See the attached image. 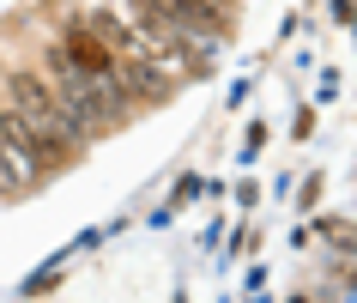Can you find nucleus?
<instances>
[{
  "instance_id": "7ed1b4c3",
  "label": "nucleus",
  "mask_w": 357,
  "mask_h": 303,
  "mask_svg": "<svg viewBox=\"0 0 357 303\" xmlns=\"http://www.w3.org/2000/svg\"><path fill=\"white\" fill-rule=\"evenodd\" d=\"M0 158H6V170H13V182H19V194L37 189L43 176H49V170H43V158H37V146H31V128H24L6 103H0Z\"/></svg>"
},
{
  "instance_id": "39448f33",
  "label": "nucleus",
  "mask_w": 357,
  "mask_h": 303,
  "mask_svg": "<svg viewBox=\"0 0 357 303\" xmlns=\"http://www.w3.org/2000/svg\"><path fill=\"white\" fill-rule=\"evenodd\" d=\"M200 6H206V13H212L218 24H230V6H236V0H200Z\"/></svg>"
},
{
  "instance_id": "20e7f679",
  "label": "nucleus",
  "mask_w": 357,
  "mask_h": 303,
  "mask_svg": "<svg viewBox=\"0 0 357 303\" xmlns=\"http://www.w3.org/2000/svg\"><path fill=\"white\" fill-rule=\"evenodd\" d=\"M321 237H327V243H333L339 255L351 249V225H345V219H327V225H321Z\"/></svg>"
},
{
  "instance_id": "f257e3e1",
  "label": "nucleus",
  "mask_w": 357,
  "mask_h": 303,
  "mask_svg": "<svg viewBox=\"0 0 357 303\" xmlns=\"http://www.w3.org/2000/svg\"><path fill=\"white\" fill-rule=\"evenodd\" d=\"M43 79H49V91H55L61 115L73 121L85 140L103 128H121L133 115V97L121 91V79L109 73H97V67H79L73 55H67V43H49V55H43Z\"/></svg>"
},
{
  "instance_id": "f03ea898",
  "label": "nucleus",
  "mask_w": 357,
  "mask_h": 303,
  "mask_svg": "<svg viewBox=\"0 0 357 303\" xmlns=\"http://www.w3.org/2000/svg\"><path fill=\"white\" fill-rule=\"evenodd\" d=\"M0 103L31 128V146H37L43 170H67V164L79 158L85 133L61 115V103H55V91H49V79H43V73H6V97H0Z\"/></svg>"
}]
</instances>
